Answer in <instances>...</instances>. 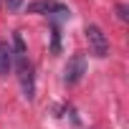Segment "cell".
I'll return each mask as SVG.
<instances>
[{
  "label": "cell",
  "mask_w": 129,
  "mask_h": 129,
  "mask_svg": "<svg viewBox=\"0 0 129 129\" xmlns=\"http://www.w3.org/2000/svg\"><path fill=\"white\" fill-rule=\"evenodd\" d=\"M13 61L18 63V79H20V89L25 99H33L36 94V79H33V66L25 58V43L20 33H13Z\"/></svg>",
  "instance_id": "obj_1"
},
{
  "label": "cell",
  "mask_w": 129,
  "mask_h": 129,
  "mask_svg": "<svg viewBox=\"0 0 129 129\" xmlns=\"http://www.w3.org/2000/svg\"><path fill=\"white\" fill-rule=\"evenodd\" d=\"M84 74H86V58L81 53L71 56L69 63H66V69H63V81H66L69 86H74V84H79L84 79Z\"/></svg>",
  "instance_id": "obj_2"
},
{
  "label": "cell",
  "mask_w": 129,
  "mask_h": 129,
  "mask_svg": "<svg viewBox=\"0 0 129 129\" xmlns=\"http://www.w3.org/2000/svg\"><path fill=\"white\" fill-rule=\"evenodd\" d=\"M86 41H89L94 56L104 58V56L109 53V41H106V36H104V30H101L99 25H86Z\"/></svg>",
  "instance_id": "obj_3"
},
{
  "label": "cell",
  "mask_w": 129,
  "mask_h": 129,
  "mask_svg": "<svg viewBox=\"0 0 129 129\" xmlns=\"http://www.w3.org/2000/svg\"><path fill=\"white\" fill-rule=\"evenodd\" d=\"M28 13H36V15H69V8L56 3V0H36L25 8Z\"/></svg>",
  "instance_id": "obj_4"
},
{
  "label": "cell",
  "mask_w": 129,
  "mask_h": 129,
  "mask_svg": "<svg viewBox=\"0 0 129 129\" xmlns=\"http://www.w3.org/2000/svg\"><path fill=\"white\" fill-rule=\"evenodd\" d=\"M13 69V46L8 41H0V76H8Z\"/></svg>",
  "instance_id": "obj_5"
},
{
  "label": "cell",
  "mask_w": 129,
  "mask_h": 129,
  "mask_svg": "<svg viewBox=\"0 0 129 129\" xmlns=\"http://www.w3.org/2000/svg\"><path fill=\"white\" fill-rule=\"evenodd\" d=\"M5 5H8V10H20V5H23V0H5Z\"/></svg>",
  "instance_id": "obj_6"
},
{
  "label": "cell",
  "mask_w": 129,
  "mask_h": 129,
  "mask_svg": "<svg viewBox=\"0 0 129 129\" xmlns=\"http://www.w3.org/2000/svg\"><path fill=\"white\" fill-rule=\"evenodd\" d=\"M116 13H119L121 20H126V5H116Z\"/></svg>",
  "instance_id": "obj_7"
}]
</instances>
